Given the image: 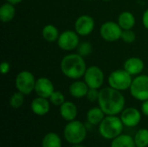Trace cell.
Instances as JSON below:
<instances>
[{"mask_svg":"<svg viewBox=\"0 0 148 147\" xmlns=\"http://www.w3.org/2000/svg\"><path fill=\"white\" fill-rule=\"evenodd\" d=\"M97 102L106 115H118L125 108L126 99L121 91L108 86L100 89Z\"/></svg>","mask_w":148,"mask_h":147,"instance_id":"obj_1","label":"cell"},{"mask_svg":"<svg viewBox=\"0 0 148 147\" xmlns=\"http://www.w3.org/2000/svg\"><path fill=\"white\" fill-rule=\"evenodd\" d=\"M84 57L78 53H71L63 56L60 63V69L62 75L70 80H80L87 70Z\"/></svg>","mask_w":148,"mask_h":147,"instance_id":"obj_2","label":"cell"},{"mask_svg":"<svg viewBox=\"0 0 148 147\" xmlns=\"http://www.w3.org/2000/svg\"><path fill=\"white\" fill-rule=\"evenodd\" d=\"M98 126L99 133L103 139L113 140L122 133L125 126L117 115H106Z\"/></svg>","mask_w":148,"mask_h":147,"instance_id":"obj_3","label":"cell"},{"mask_svg":"<svg viewBox=\"0 0 148 147\" xmlns=\"http://www.w3.org/2000/svg\"><path fill=\"white\" fill-rule=\"evenodd\" d=\"M63 137L70 145L82 144L87 137V127L80 120L69 121L64 126Z\"/></svg>","mask_w":148,"mask_h":147,"instance_id":"obj_4","label":"cell"},{"mask_svg":"<svg viewBox=\"0 0 148 147\" xmlns=\"http://www.w3.org/2000/svg\"><path fill=\"white\" fill-rule=\"evenodd\" d=\"M133 79L134 78L132 75L124 68L115 69L108 75V83L109 87L122 92L125 90H129Z\"/></svg>","mask_w":148,"mask_h":147,"instance_id":"obj_5","label":"cell"},{"mask_svg":"<svg viewBox=\"0 0 148 147\" xmlns=\"http://www.w3.org/2000/svg\"><path fill=\"white\" fill-rule=\"evenodd\" d=\"M36 79L33 73L29 70L20 71L15 79V86L18 92L24 95H29L35 90Z\"/></svg>","mask_w":148,"mask_h":147,"instance_id":"obj_6","label":"cell"},{"mask_svg":"<svg viewBox=\"0 0 148 147\" xmlns=\"http://www.w3.org/2000/svg\"><path fill=\"white\" fill-rule=\"evenodd\" d=\"M130 94L139 101L148 100V75H139L133 79L129 88Z\"/></svg>","mask_w":148,"mask_h":147,"instance_id":"obj_7","label":"cell"},{"mask_svg":"<svg viewBox=\"0 0 148 147\" xmlns=\"http://www.w3.org/2000/svg\"><path fill=\"white\" fill-rule=\"evenodd\" d=\"M83 81L89 88L101 89L105 81L104 72L98 66H90L87 68V70L83 75Z\"/></svg>","mask_w":148,"mask_h":147,"instance_id":"obj_8","label":"cell"},{"mask_svg":"<svg viewBox=\"0 0 148 147\" xmlns=\"http://www.w3.org/2000/svg\"><path fill=\"white\" fill-rule=\"evenodd\" d=\"M123 29L117 22L107 21L100 27L101 37L108 42H114L121 38Z\"/></svg>","mask_w":148,"mask_h":147,"instance_id":"obj_9","label":"cell"},{"mask_svg":"<svg viewBox=\"0 0 148 147\" xmlns=\"http://www.w3.org/2000/svg\"><path fill=\"white\" fill-rule=\"evenodd\" d=\"M58 47L64 51H73L80 44V36L74 30H64L60 33L56 41Z\"/></svg>","mask_w":148,"mask_h":147,"instance_id":"obj_10","label":"cell"},{"mask_svg":"<svg viewBox=\"0 0 148 147\" xmlns=\"http://www.w3.org/2000/svg\"><path fill=\"white\" fill-rule=\"evenodd\" d=\"M95 23L94 18L89 15H81L75 22L74 29L80 36H87L95 29Z\"/></svg>","mask_w":148,"mask_h":147,"instance_id":"obj_11","label":"cell"},{"mask_svg":"<svg viewBox=\"0 0 148 147\" xmlns=\"http://www.w3.org/2000/svg\"><path fill=\"white\" fill-rule=\"evenodd\" d=\"M141 112L133 107H126L121 113V120L126 127H135L141 121Z\"/></svg>","mask_w":148,"mask_h":147,"instance_id":"obj_12","label":"cell"},{"mask_svg":"<svg viewBox=\"0 0 148 147\" xmlns=\"http://www.w3.org/2000/svg\"><path fill=\"white\" fill-rule=\"evenodd\" d=\"M35 93L37 96L49 99L55 91L53 82L47 77H39L35 85Z\"/></svg>","mask_w":148,"mask_h":147,"instance_id":"obj_13","label":"cell"},{"mask_svg":"<svg viewBox=\"0 0 148 147\" xmlns=\"http://www.w3.org/2000/svg\"><path fill=\"white\" fill-rule=\"evenodd\" d=\"M123 68L132 76H137L139 75H141V73L143 72L145 68V63L141 58L132 56L125 61L123 64Z\"/></svg>","mask_w":148,"mask_h":147,"instance_id":"obj_14","label":"cell"},{"mask_svg":"<svg viewBox=\"0 0 148 147\" xmlns=\"http://www.w3.org/2000/svg\"><path fill=\"white\" fill-rule=\"evenodd\" d=\"M50 101L47 98L36 97L30 103V109L32 113L37 116H44L50 110Z\"/></svg>","mask_w":148,"mask_h":147,"instance_id":"obj_15","label":"cell"},{"mask_svg":"<svg viewBox=\"0 0 148 147\" xmlns=\"http://www.w3.org/2000/svg\"><path fill=\"white\" fill-rule=\"evenodd\" d=\"M59 113L64 120L69 122L76 120L78 115V108L74 102L65 101L62 106L59 107Z\"/></svg>","mask_w":148,"mask_h":147,"instance_id":"obj_16","label":"cell"},{"mask_svg":"<svg viewBox=\"0 0 148 147\" xmlns=\"http://www.w3.org/2000/svg\"><path fill=\"white\" fill-rule=\"evenodd\" d=\"M88 89L89 88L84 81L75 80L74 82L70 84L69 88V92L72 97L75 99H81L86 97Z\"/></svg>","mask_w":148,"mask_h":147,"instance_id":"obj_17","label":"cell"},{"mask_svg":"<svg viewBox=\"0 0 148 147\" xmlns=\"http://www.w3.org/2000/svg\"><path fill=\"white\" fill-rule=\"evenodd\" d=\"M117 23L121 26V28L125 30V29H132L136 23V18L134 15L130 12V11H122L117 19Z\"/></svg>","mask_w":148,"mask_h":147,"instance_id":"obj_18","label":"cell"},{"mask_svg":"<svg viewBox=\"0 0 148 147\" xmlns=\"http://www.w3.org/2000/svg\"><path fill=\"white\" fill-rule=\"evenodd\" d=\"M105 116L106 114L101 110V108L98 106V107H94L90 108L87 112L86 119L88 124L92 126H99L101 122L103 120V119L105 118Z\"/></svg>","mask_w":148,"mask_h":147,"instance_id":"obj_19","label":"cell"},{"mask_svg":"<svg viewBox=\"0 0 148 147\" xmlns=\"http://www.w3.org/2000/svg\"><path fill=\"white\" fill-rule=\"evenodd\" d=\"M16 16V8L15 5L9 3L5 2L3 3L0 7V20L4 23H10L11 22Z\"/></svg>","mask_w":148,"mask_h":147,"instance_id":"obj_20","label":"cell"},{"mask_svg":"<svg viewBox=\"0 0 148 147\" xmlns=\"http://www.w3.org/2000/svg\"><path fill=\"white\" fill-rule=\"evenodd\" d=\"M60 36V32L53 24H46L42 29V36L48 42H55L57 41Z\"/></svg>","mask_w":148,"mask_h":147,"instance_id":"obj_21","label":"cell"},{"mask_svg":"<svg viewBox=\"0 0 148 147\" xmlns=\"http://www.w3.org/2000/svg\"><path fill=\"white\" fill-rule=\"evenodd\" d=\"M110 147H136L134 137L121 133L111 141Z\"/></svg>","mask_w":148,"mask_h":147,"instance_id":"obj_22","label":"cell"},{"mask_svg":"<svg viewBox=\"0 0 148 147\" xmlns=\"http://www.w3.org/2000/svg\"><path fill=\"white\" fill-rule=\"evenodd\" d=\"M42 147H62V139L56 133H46L41 143Z\"/></svg>","mask_w":148,"mask_h":147,"instance_id":"obj_23","label":"cell"},{"mask_svg":"<svg viewBox=\"0 0 148 147\" xmlns=\"http://www.w3.org/2000/svg\"><path fill=\"white\" fill-rule=\"evenodd\" d=\"M136 147L148 146V129L141 128L138 130L134 137Z\"/></svg>","mask_w":148,"mask_h":147,"instance_id":"obj_24","label":"cell"},{"mask_svg":"<svg viewBox=\"0 0 148 147\" xmlns=\"http://www.w3.org/2000/svg\"><path fill=\"white\" fill-rule=\"evenodd\" d=\"M24 94L20 92L14 93L10 98V106L14 109L20 108L24 103Z\"/></svg>","mask_w":148,"mask_h":147,"instance_id":"obj_25","label":"cell"},{"mask_svg":"<svg viewBox=\"0 0 148 147\" xmlns=\"http://www.w3.org/2000/svg\"><path fill=\"white\" fill-rule=\"evenodd\" d=\"M49 100L50 103L56 107H60L66 101L64 94L61 91H57V90H55L53 92V94L50 95Z\"/></svg>","mask_w":148,"mask_h":147,"instance_id":"obj_26","label":"cell"},{"mask_svg":"<svg viewBox=\"0 0 148 147\" xmlns=\"http://www.w3.org/2000/svg\"><path fill=\"white\" fill-rule=\"evenodd\" d=\"M77 53L83 57L88 56L93 51V46L89 42H82L77 47Z\"/></svg>","mask_w":148,"mask_h":147,"instance_id":"obj_27","label":"cell"},{"mask_svg":"<svg viewBox=\"0 0 148 147\" xmlns=\"http://www.w3.org/2000/svg\"><path fill=\"white\" fill-rule=\"evenodd\" d=\"M124 42L126 43H133L136 40V34L133 29H125L122 31L121 34V38Z\"/></svg>","mask_w":148,"mask_h":147,"instance_id":"obj_28","label":"cell"},{"mask_svg":"<svg viewBox=\"0 0 148 147\" xmlns=\"http://www.w3.org/2000/svg\"><path fill=\"white\" fill-rule=\"evenodd\" d=\"M99 94H100V89L89 88L86 95V98L90 102H95V101H98Z\"/></svg>","mask_w":148,"mask_h":147,"instance_id":"obj_29","label":"cell"},{"mask_svg":"<svg viewBox=\"0 0 148 147\" xmlns=\"http://www.w3.org/2000/svg\"><path fill=\"white\" fill-rule=\"evenodd\" d=\"M0 71L2 73V75H7L10 71V62L4 61V62H2L1 63V66H0Z\"/></svg>","mask_w":148,"mask_h":147,"instance_id":"obj_30","label":"cell"},{"mask_svg":"<svg viewBox=\"0 0 148 147\" xmlns=\"http://www.w3.org/2000/svg\"><path fill=\"white\" fill-rule=\"evenodd\" d=\"M142 24L144 28L148 30V8L144 11L142 15Z\"/></svg>","mask_w":148,"mask_h":147,"instance_id":"obj_31","label":"cell"},{"mask_svg":"<svg viewBox=\"0 0 148 147\" xmlns=\"http://www.w3.org/2000/svg\"><path fill=\"white\" fill-rule=\"evenodd\" d=\"M141 113L145 116L148 117V100L142 102V104H141Z\"/></svg>","mask_w":148,"mask_h":147,"instance_id":"obj_32","label":"cell"},{"mask_svg":"<svg viewBox=\"0 0 148 147\" xmlns=\"http://www.w3.org/2000/svg\"><path fill=\"white\" fill-rule=\"evenodd\" d=\"M5 1H6V2H9V3H10L14 4V5H16V4H18V3H22L23 0H5Z\"/></svg>","mask_w":148,"mask_h":147,"instance_id":"obj_33","label":"cell"},{"mask_svg":"<svg viewBox=\"0 0 148 147\" xmlns=\"http://www.w3.org/2000/svg\"><path fill=\"white\" fill-rule=\"evenodd\" d=\"M70 147H86L85 146L82 145V144H77V145H71Z\"/></svg>","mask_w":148,"mask_h":147,"instance_id":"obj_34","label":"cell"},{"mask_svg":"<svg viewBox=\"0 0 148 147\" xmlns=\"http://www.w3.org/2000/svg\"><path fill=\"white\" fill-rule=\"evenodd\" d=\"M102 1H104V2H109V1H111V0H102Z\"/></svg>","mask_w":148,"mask_h":147,"instance_id":"obj_35","label":"cell"}]
</instances>
